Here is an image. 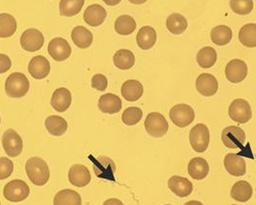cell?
<instances>
[{
	"label": "cell",
	"mask_w": 256,
	"mask_h": 205,
	"mask_svg": "<svg viewBox=\"0 0 256 205\" xmlns=\"http://www.w3.org/2000/svg\"><path fill=\"white\" fill-rule=\"evenodd\" d=\"M184 205H204L200 202H198V200H190L188 202H186Z\"/></svg>",
	"instance_id": "45"
},
{
	"label": "cell",
	"mask_w": 256,
	"mask_h": 205,
	"mask_svg": "<svg viewBox=\"0 0 256 205\" xmlns=\"http://www.w3.org/2000/svg\"><path fill=\"white\" fill-rule=\"evenodd\" d=\"M144 128L148 134L154 138L165 136L168 130V124L166 118L160 113H150L144 120Z\"/></svg>",
	"instance_id": "3"
},
{
	"label": "cell",
	"mask_w": 256,
	"mask_h": 205,
	"mask_svg": "<svg viewBox=\"0 0 256 205\" xmlns=\"http://www.w3.org/2000/svg\"><path fill=\"white\" fill-rule=\"evenodd\" d=\"M168 30L174 35L183 34L188 27L187 20L181 14L174 13L168 16L166 20Z\"/></svg>",
	"instance_id": "28"
},
{
	"label": "cell",
	"mask_w": 256,
	"mask_h": 205,
	"mask_svg": "<svg viewBox=\"0 0 256 205\" xmlns=\"http://www.w3.org/2000/svg\"><path fill=\"white\" fill-rule=\"evenodd\" d=\"M194 111L190 105L178 104L170 110V118L174 126L184 128L190 126L194 120Z\"/></svg>",
	"instance_id": "4"
},
{
	"label": "cell",
	"mask_w": 256,
	"mask_h": 205,
	"mask_svg": "<svg viewBox=\"0 0 256 205\" xmlns=\"http://www.w3.org/2000/svg\"><path fill=\"white\" fill-rule=\"evenodd\" d=\"M228 116L232 120L238 124H246L252 116V107L246 100L237 98L230 105Z\"/></svg>",
	"instance_id": "8"
},
{
	"label": "cell",
	"mask_w": 256,
	"mask_h": 205,
	"mask_svg": "<svg viewBox=\"0 0 256 205\" xmlns=\"http://www.w3.org/2000/svg\"><path fill=\"white\" fill-rule=\"evenodd\" d=\"M30 194L29 186L24 181L14 180L10 181L3 191L4 198L11 202H20L26 200Z\"/></svg>",
	"instance_id": "6"
},
{
	"label": "cell",
	"mask_w": 256,
	"mask_h": 205,
	"mask_svg": "<svg viewBox=\"0 0 256 205\" xmlns=\"http://www.w3.org/2000/svg\"><path fill=\"white\" fill-rule=\"evenodd\" d=\"M189 139L192 150L196 152L202 154L206 152L210 142L209 129L204 124H198L191 129Z\"/></svg>",
	"instance_id": "5"
},
{
	"label": "cell",
	"mask_w": 256,
	"mask_h": 205,
	"mask_svg": "<svg viewBox=\"0 0 256 205\" xmlns=\"http://www.w3.org/2000/svg\"><path fill=\"white\" fill-rule=\"evenodd\" d=\"M168 189L180 198H186L192 192V184L190 180L180 176H174L168 181Z\"/></svg>",
	"instance_id": "18"
},
{
	"label": "cell",
	"mask_w": 256,
	"mask_h": 205,
	"mask_svg": "<svg viewBox=\"0 0 256 205\" xmlns=\"http://www.w3.org/2000/svg\"><path fill=\"white\" fill-rule=\"evenodd\" d=\"M28 72L35 79H44L50 72V63L42 55L35 56L28 64Z\"/></svg>",
	"instance_id": "15"
},
{
	"label": "cell",
	"mask_w": 256,
	"mask_h": 205,
	"mask_svg": "<svg viewBox=\"0 0 256 205\" xmlns=\"http://www.w3.org/2000/svg\"><path fill=\"white\" fill-rule=\"evenodd\" d=\"M108 86V80L107 77L103 74H94L92 78V88L96 90L103 92L107 89Z\"/></svg>",
	"instance_id": "40"
},
{
	"label": "cell",
	"mask_w": 256,
	"mask_h": 205,
	"mask_svg": "<svg viewBox=\"0 0 256 205\" xmlns=\"http://www.w3.org/2000/svg\"><path fill=\"white\" fill-rule=\"evenodd\" d=\"M209 170L207 161L202 157L192 158L188 164V172L194 180H204L209 174Z\"/></svg>",
	"instance_id": "25"
},
{
	"label": "cell",
	"mask_w": 256,
	"mask_h": 205,
	"mask_svg": "<svg viewBox=\"0 0 256 205\" xmlns=\"http://www.w3.org/2000/svg\"><path fill=\"white\" fill-rule=\"evenodd\" d=\"M107 16V12L100 4H92L84 12V20L88 26L98 27L102 26Z\"/></svg>",
	"instance_id": "19"
},
{
	"label": "cell",
	"mask_w": 256,
	"mask_h": 205,
	"mask_svg": "<svg viewBox=\"0 0 256 205\" xmlns=\"http://www.w3.org/2000/svg\"><path fill=\"white\" fill-rule=\"evenodd\" d=\"M218 59L217 52L211 48L206 46L202 48L196 54V62L202 68H210L216 64Z\"/></svg>",
	"instance_id": "32"
},
{
	"label": "cell",
	"mask_w": 256,
	"mask_h": 205,
	"mask_svg": "<svg viewBox=\"0 0 256 205\" xmlns=\"http://www.w3.org/2000/svg\"><path fill=\"white\" fill-rule=\"evenodd\" d=\"M30 83L28 78L22 72L10 74L5 82V92L12 98H24L28 92Z\"/></svg>",
	"instance_id": "2"
},
{
	"label": "cell",
	"mask_w": 256,
	"mask_h": 205,
	"mask_svg": "<svg viewBox=\"0 0 256 205\" xmlns=\"http://www.w3.org/2000/svg\"><path fill=\"white\" fill-rule=\"evenodd\" d=\"M232 30L226 26H218L214 27L211 31V40L218 46L228 44L232 40Z\"/></svg>",
	"instance_id": "30"
},
{
	"label": "cell",
	"mask_w": 256,
	"mask_h": 205,
	"mask_svg": "<svg viewBox=\"0 0 256 205\" xmlns=\"http://www.w3.org/2000/svg\"><path fill=\"white\" fill-rule=\"evenodd\" d=\"M138 46L142 50H148L152 48L157 42V33L154 27L144 26L137 34Z\"/></svg>",
	"instance_id": "22"
},
{
	"label": "cell",
	"mask_w": 256,
	"mask_h": 205,
	"mask_svg": "<svg viewBox=\"0 0 256 205\" xmlns=\"http://www.w3.org/2000/svg\"><path fill=\"white\" fill-rule=\"evenodd\" d=\"M113 62L118 70H128L135 64V56L128 50H120L116 52Z\"/></svg>",
	"instance_id": "31"
},
{
	"label": "cell",
	"mask_w": 256,
	"mask_h": 205,
	"mask_svg": "<svg viewBox=\"0 0 256 205\" xmlns=\"http://www.w3.org/2000/svg\"><path fill=\"white\" fill-rule=\"evenodd\" d=\"M233 205H236V204H233Z\"/></svg>",
	"instance_id": "48"
},
{
	"label": "cell",
	"mask_w": 256,
	"mask_h": 205,
	"mask_svg": "<svg viewBox=\"0 0 256 205\" xmlns=\"http://www.w3.org/2000/svg\"><path fill=\"white\" fill-rule=\"evenodd\" d=\"M72 40L77 48L86 50L90 48L94 40V36L90 30L84 26H76L72 32Z\"/></svg>",
	"instance_id": "24"
},
{
	"label": "cell",
	"mask_w": 256,
	"mask_h": 205,
	"mask_svg": "<svg viewBox=\"0 0 256 205\" xmlns=\"http://www.w3.org/2000/svg\"><path fill=\"white\" fill-rule=\"evenodd\" d=\"M165 205H170V204H165Z\"/></svg>",
	"instance_id": "47"
},
{
	"label": "cell",
	"mask_w": 256,
	"mask_h": 205,
	"mask_svg": "<svg viewBox=\"0 0 256 205\" xmlns=\"http://www.w3.org/2000/svg\"><path fill=\"white\" fill-rule=\"evenodd\" d=\"M142 118V111L138 107H129L124 110L122 116V120L124 124L132 126L137 124Z\"/></svg>",
	"instance_id": "37"
},
{
	"label": "cell",
	"mask_w": 256,
	"mask_h": 205,
	"mask_svg": "<svg viewBox=\"0 0 256 205\" xmlns=\"http://www.w3.org/2000/svg\"><path fill=\"white\" fill-rule=\"evenodd\" d=\"M2 146L9 157H18L22 152L24 142L16 130L7 129L2 136Z\"/></svg>",
	"instance_id": "7"
},
{
	"label": "cell",
	"mask_w": 256,
	"mask_h": 205,
	"mask_svg": "<svg viewBox=\"0 0 256 205\" xmlns=\"http://www.w3.org/2000/svg\"><path fill=\"white\" fill-rule=\"evenodd\" d=\"M68 180L76 187H85L92 180L90 170L84 165L76 164L70 167L68 170Z\"/></svg>",
	"instance_id": "16"
},
{
	"label": "cell",
	"mask_w": 256,
	"mask_h": 205,
	"mask_svg": "<svg viewBox=\"0 0 256 205\" xmlns=\"http://www.w3.org/2000/svg\"><path fill=\"white\" fill-rule=\"evenodd\" d=\"M230 196L233 200L237 202H246L252 196V185L244 180L237 181L231 189Z\"/></svg>",
	"instance_id": "26"
},
{
	"label": "cell",
	"mask_w": 256,
	"mask_h": 205,
	"mask_svg": "<svg viewBox=\"0 0 256 205\" xmlns=\"http://www.w3.org/2000/svg\"><path fill=\"white\" fill-rule=\"evenodd\" d=\"M103 205H124V204L118 198H109L103 204Z\"/></svg>",
	"instance_id": "42"
},
{
	"label": "cell",
	"mask_w": 256,
	"mask_h": 205,
	"mask_svg": "<svg viewBox=\"0 0 256 205\" xmlns=\"http://www.w3.org/2000/svg\"><path fill=\"white\" fill-rule=\"evenodd\" d=\"M85 0H61L59 4L60 14L63 16H74L82 10Z\"/></svg>",
	"instance_id": "36"
},
{
	"label": "cell",
	"mask_w": 256,
	"mask_h": 205,
	"mask_svg": "<svg viewBox=\"0 0 256 205\" xmlns=\"http://www.w3.org/2000/svg\"><path fill=\"white\" fill-rule=\"evenodd\" d=\"M136 29V22L135 20L128 16L124 14L118 16L115 22V31L122 36H128L132 34Z\"/></svg>",
	"instance_id": "34"
},
{
	"label": "cell",
	"mask_w": 256,
	"mask_h": 205,
	"mask_svg": "<svg viewBox=\"0 0 256 205\" xmlns=\"http://www.w3.org/2000/svg\"><path fill=\"white\" fill-rule=\"evenodd\" d=\"M26 170L29 180L36 186L46 185L50 178V168L40 157L30 158L26 162Z\"/></svg>",
	"instance_id": "1"
},
{
	"label": "cell",
	"mask_w": 256,
	"mask_h": 205,
	"mask_svg": "<svg viewBox=\"0 0 256 205\" xmlns=\"http://www.w3.org/2000/svg\"><path fill=\"white\" fill-rule=\"evenodd\" d=\"M120 98L114 94H105L98 100V108L104 114H116L122 110Z\"/></svg>",
	"instance_id": "20"
},
{
	"label": "cell",
	"mask_w": 256,
	"mask_h": 205,
	"mask_svg": "<svg viewBox=\"0 0 256 205\" xmlns=\"http://www.w3.org/2000/svg\"><path fill=\"white\" fill-rule=\"evenodd\" d=\"M72 105V94L66 88H59L53 92L52 106L60 113L66 112Z\"/></svg>",
	"instance_id": "21"
},
{
	"label": "cell",
	"mask_w": 256,
	"mask_h": 205,
	"mask_svg": "<svg viewBox=\"0 0 256 205\" xmlns=\"http://www.w3.org/2000/svg\"><path fill=\"white\" fill-rule=\"evenodd\" d=\"M240 42L250 48H256V24H248L244 26L239 31Z\"/></svg>",
	"instance_id": "35"
},
{
	"label": "cell",
	"mask_w": 256,
	"mask_h": 205,
	"mask_svg": "<svg viewBox=\"0 0 256 205\" xmlns=\"http://www.w3.org/2000/svg\"><path fill=\"white\" fill-rule=\"evenodd\" d=\"M53 205H82V198L76 191L64 189L56 194Z\"/></svg>",
	"instance_id": "29"
},
{
	"label": "cell",
	"mask_w": 256,
	"mask_h": 205,
	"mask_svg": "<svg viewBox=\"0 0 256 205\" xmlns=\"http://www.w3.org/2000/svg\"><path fill=\"white\" fill-rule=\"evenodd\" d=\"M12 66V62L6 54H0V74L7 72Z\"/></svg>",
	"instance_id": "41"
},
{
	"label": "cell",
	"mask_w": 256,
	"mask_h": 205,
	"mask_svg": "<svg viewBox=\"0 0 256 205\" xmlns=\"http://www.w3.org/2000/svg\"><path fill=\"white\" fill-rule=\"evenodd\" d=\"M130 3L132 4H136V5H140V4H144L146 3L148 0H128Z\"/></svg>",
	"instance_id": "44"
},
{
	"label": "cell",
	"mask_w": 256,
	"mask_h": 205,
	"mask_svg": "<svg viewBox=\"0 0 256 205\" xmlns=\"http://www.w3.org/2000/svg\"><path fill=\"white\" fill-rule=\"evenodd\" d=\"M102 1L108 6H116L118 3H120L122 0H102Z\"/></svg>",
	"instance_id": "43"
},
{
	"label": "cell",
	"mask_w": 256,
	"mask_h": 205,
	"mask_svg": "<svg viewBox=\"0 0 256 205\" xmlns=\"http://www.w3.org/2000/svg\"><path fill=\"white\" fill-rule=\"evenodd\" d=\"M48 54L53 60L63 62L70 58L72 54V48L70 44L63 38H55L50 40L48 44Z\"/></svg>",
	"instance_id": "11"
},
{
	"label": "cell",
	"mask_w": 256,
	"mask_h": 205,
	"mask_svg": "<svg viewBox=\"0 0 256 205\" xmlns=\"http://www.w3.org/2000/svg\"><path fill=\"white\" fill-rule=\"evenodd\" d=\"M230 5L231 10L240 16L248 14L254 9L252 0H230Z\"/></svg>",
	"instance_id": "38"
},
{
	"label": "cell",
	"mask_w": 256,
	"mask_h": 205,
	"mask_svg": "<svg viewBox=\"0 0 256 205\" xmlns=\"http://www.w3.org/2000/svg\"><path fill=\"white\" fill-rule=\"evenodd\" d=\"M44 44V37L40 31L35 28L26 30L20 38V44L22 48L28 52L40 50Z\"/></svg>",
	"instance_id": "10"
},
{
	"label": "cell",
	"mask_w": 256,
	"mask_h": 205,
	"mask_svg": "<svg viewBox=\"0 0 256 205\" xmlns=\"http://www.w3.org/2000/svg\"><path fill=\"white\" fill-rule=\"evenodd\" d=\"M46 128L50 134L59 137L64 135L68 130V122L60 116H50L44 122Z\"/></svg>",
	"instance_id": "27"
},
{
	"label": "cell",
	"mask_w": 256,
	"mask_h": 205,
	"mask_svg": "<svg viewBox=\"0 0 256 205\" xmlns=\"http://www.w3.org/2000/svg\"><path fill=\"white\" fill-rule=\"evenodd\" d=\"M92 164L94 172L98 178L115 180L114 174L116 172V164L112 159L106 156H100L96 159H92Z\"/></svg>",
	"instance_id": "13"
},
{
	"label": "cell",
	"mask_w": 256,
	"mask_h": 205,
	"mask_svg": "<svg viewBox=\"0 0 256 205\" xmlns=\"http://www.w3.org/2000/svg\"><path fill=\"white\" fill-rule=\"evenodd\" d=\"M0 205H1V204H0Z\"/></svg>",
	"instance_id": "49"
},
{
	"label": "cell",
	"mask_w": 256,
	"mask_h": 205,
	"mask_svg": "<svg viewBox=\"0 0 256 205\" xmlns=\"http://www.w3.org/2000/svg\"><path fill=\"white\" fill-rule=\"evenodd\" d=\"M196 88L204 96H213L218 90V80L210 74H202L196 80Z\"/></svg>",
	"instance_id": "14"
},
{
	"label": "cell",
	"mask_w": 256,
	"mask_h": 205,
	"mask_svg": "<svg viewBox=\"0 0 256 205\" xmlns=\"http://www.w3.org/2000/svg\"><path fill=\"white\" fill-rule=\"evenodd\" d=\"M144 94V87L138 80H128L122 86V94L126 100L134 102L139 100Z\"/></svg>",
	"instance_id": "23"
},
{
	"label": "cell",
	"mask_w": 256,
	"mask_h": 205,
	"mask_svg": "<svg viewBox=\"0 0 256 205\" xmlns=\"http://www.w3.org/2000/svg\"><path fill=\"white\" fill-rule=\"evenodd\" d=\"M13 172V162L7 157H0V180L10 178Z\"/></svg>",
	"instance_id": "39"
},
{
	"label": "cell",
	"mask_w": 256,
	"mask_h": 205,
	"mask_svg": "<svg viewBox=\"0 0 256 205\" xmlns=\"http://www.w3.org/2000/svg\"><path fill=\"white\" fill-rule=\"evenodd\" d=\"M246 76L248 66L240 59L231 60L226 66V77L231 83H241L246 79Z\"/></svg>",
	"instance_id": "12"
},
{
	"label": "cell",
	"mask_w": 256,
	"mask_h": 205,
	"mask_svg": "<svg viewBox=\"0 0 256 205\" xmlns=\"http://www.w3.org/2000/svg\"><path fill=\"white\" fill-rule=\"evenodd\" d=\"M226 170L233 176H243L246 172V161L239 154H228L224 161Z\"/></svg>",
	"instance_id": "17"
},
{
	"label": "cell",
	"mask_w": 256,
	"mask_h": 205,
	"mask_svg": "<svg viewBox=\"0 0 256 205\" xmlns=\"http://www.w3.org/2000/svg\"><path fill=\"white\" fill-rule=\"evenodd\" d=\"M222 144L228 148H241L246 142V134L239 126H228L222 132Z\"/></svg>",
	"instance_id": "9"
},
{
	"label": "cell",
	"mask_w": 256,
	"mask_h": 205,
	"mask_svg": "<svg viewBox=\"0 0 256 205\" xmlns=\"http://www.w3.org/2000/svg\"><path fill=\"white\" fill-rule=\"evenodd\" d=\"M0 124H1V118H0Z\"/></svg>",
	"instance_id": "46"
},
{
	"label": "cell",
	"mask_w": 256,
	"mask_h": 205,
	"mask_svg": "<svg viewBox=\"0 0 256 205\" xmlns=\"http://www.w3.org/2000/svg\"><path fill=\"white\" fill-rule=\"evenodd\" d=\"M16 20L10 14H0V38L12 37L16 31Z\"/></svg>",
	"instance_id": "33"
}]
</instances>
